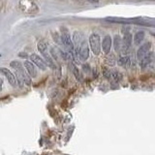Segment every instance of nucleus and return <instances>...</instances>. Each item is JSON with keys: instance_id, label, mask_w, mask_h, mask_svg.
Returning a JSON list of instances; mask_svg holds the SVG:
<instances>
[{"instance_id": "24", "label": "nucleus", "mask_w": 155, "mask_h": 155, "mask_svg": "<svg viewBox=\"0 0 155 155\" xmlns=\"http://www.w3.org/2000/svg\"><path fill=\"white\" fill-rule=\"evenodd\" d=\"M2 86H3V80L0 78V91L2 90Z\"/></svg>"}, {"instance_id": "23", "label": "nucleus", "mask_w": 155, "mask_h": 155, "mask_svg": "<svg viewBox=\"0 0 155 155\" xmlns=\"http://www.w3.org/2000/svg\"><path fill=\"white\" fill-rule=\"evenodd\" d=\"M87 2H89V3H99L100 2V0H86Z\"/></svg>"}, {"instance_id": "8", "label": "nucleus", "mask_w": 155, "mask_h": 155, "mask_svg": "<svg viewBox=\"0 0 155 155\" xmlns=\"http://www.w3.org/2000/svg\"><path fill=\"white\" fill-rule=\"evenodd\" d=\"M23 65H24V68H25V70L27 71L28 74L30 75L31 78H36L37 77V70H36L35 64H34L33 62L25 60L23 63Z\"/></svg>"}, {"instance_id": "18", "label": "nucleus", "mask_w": 155, "mask_h": 155, "mask_svg": "<svg viewBox=\"0 0 155 155\" xmlns=\"http://www.w3.org/2000/svg\"><path fill=\"white\" fill-rule=\"evenodd\" d=\"M51 51V57H52L55 61H59L60 58H62V57H61V50H59V48L52 47V48H51V51Z\"/></svg>"}, {"instance_id": "5", "label": "nucleus", "mask_w": 155, "mask_h": 155, "mask_svg": "<svg viewBox=\"0 0 155 155\" xmlns=\"http://www.w3.org/2000/svg\"><path fill=\"white\" fill-rule=\"evenodd\" d=\"M76 48H79L81 60L85 61V60L88 59V57H89V48H88V45H87L86 40H84V42H82L80 45V47H76Z\"/></svg>"}, {"instance_id": "22", "label": "nucleus", "mask_w": 155, "mask_h": 155, "mask_svg": "<svg viewBox=\"0 0 155 155\" xmlns=\"http://www.w3.org/2000/svg\"><path fill=\"white\" fill-rule=\"evenodd\" d=\"M52 36H53V41H54L55 43H57V44H59V45H61V44H62L61 36L58 35L57 33H52Z\"/></svg>"}, {"instance_id": "3", "label": "nucleus", "mask_w": 155, "mask_h": 155, "mask_svg": "<svg viewBox=\"0 0 155 155\" xmlns=\"http://www.w3.org/2000/svg\"><path fill=\"white\" fill-rule=\"evenodd\" d=\"M133 43V36L129 32L124 34V37L122 39V48H121V53L122 54H127L131 46Z\"/></svg>"}, {"instance_id": "15", "label": "nucleus", "mask_w": 155, "mask_h": 155, "mask_svg": "<svg viewBox=\"0 0 155 155\" xmlns=\"http://www.w3.org/2000/svg\"><path fill=\"white\" fill-rule=\"evenodd\" d=\"M117 63H118V65L121 66V67L128 68L132 62H131L130 56L125 55V56H121V57L119 58V59H118V62H117Z\"/></svg>"}, {"instance_id": "11", "label": "nucleus", "mask_w": 155, "mask_h": 155, "mask_svg": "<svg viewBox=\"0 0 155 155\" xmlns=\"http://www.w3.org/2000/svg\"><path fill=\"white\" fill-rule=\"evenodd\" d=\"M153 57H154V54L152 52H150V53H147V55H145L142 60H140V65L142 68H145V67H147L148 65H150L152 63L153 61Z\"/></svg>"}, {"instance_id": "19", "label": "nucleus", "mask_w": 155, "mask_h": 155, "mask_svg": "<svg viewBox=\"0 0 155 155\" xmlns=\"http://www.w3.org/2000/svg\"><path fill=\"white\" fill-rule=\"evenodd\" d=\"M37 48H38V51L41 52V54H44V53L48 52V45L44 41H40L38 43Z\"/></svg>"}, {"instance_id": "13", "label": "nucleus", "mask_w": 155, "mask_h": 155, "mask_svg": "<svg viewBox=\"0 0 155 155\" xmlns=\"http://www.w3.org/2000/svg\"><path fill=\"white\" fill-rule=\"evenodd\" d=\"M114 48L116 52H121V48H122V39L120 38L119 35H115L114 38Z\"/></svg>"}, {"instance_id": "9", "label": "nucleus", "mask_w": 155, "mask_h": 155, "mask_svg": "<svg viewBox=\"0 0 155 155\" xmlns=\"http://www.w3.org/2000/svg\"><path fill=\"white\" fill-rule=\"evenodd\" d=\"M111 44H113V40L110 35H106L103 38V42H102V50H103L105 54L109 53L111 48Z\"/></svg>"}, {"instance_id": "20", "label": "nucleus", "mask_w": 155, "mask_h": 155, "mask_svg": "<svg viewBox=\"0 0 155 155\" xmlns=\"http://www.w3.org/2000/svg\"><path fill=\"white\" fill-rule=\"evenodd\" d=\"M121 79H122V75H121L120 73H118V72H111L110 80L114 81L115 82H118V81H121Z\"/></svg>"}, {"instance_id": "14", "label": "nucleus", "mask_w": 155, "mask_h": 155, "mask_svg": "<svg viewBox=\"0 0 155 155\" xmlns=\"http://www.w3.org/2000/svg\"><path fill=\"white\" fill-rule=\"evenodd\" d=\"M144 37H145V33L143 31H138L135 34L134 39H133L134 44L136 46H140V44H142V42L143 41Z\"/></svg>"}, {"instance_id": "25", "label": "nucleus", "mask_w": 155, "mask_h": 155, "mask_svg": "<svg viewBox=\"0 0 155 155\" xmlns=\"http://www.w3.org/2000/svg\"><path fill=\"white\" fill-rule=\"evenodd\" d=\"M21 57H26V53H24V52H19V54H18Z\"/></svg>"}, {"instance_id": "7", "label": "nucleus", "mask_w": 155, "mask_h": 155, "mask_svg": "<svg viewBox=\"0 0 155 155\" xmlns=\"http://www.w3.org/2000/svg\"><path fill=\"white\" fill-rule=\"evenodd\" d=\"M150 48H151V43H150V42L145 43V44H143V45H142L139 48V50L137 51V58H138V60L140 61L145 55L147 54V53L149 52Z\"/></svg>"}, {"instance_id": "12", "label": "nucleus", "mask_w": 155, "mask_h": 155, "mask_svg": "<svg viewBox=\"0 0 155 155\" xmlns=\"http://www.w3.org/2000/svg\"><path fill=\"white\" fill-rule=\"evenodd\" d=\"M104 62L106 65H108L109 67H114L116 64V57L114 53H107V55L104 58Z\"/></svg>"}, {"instance_id": "1", "label": "nucleus", "mask_w": 155, "mask_h": 155, "mask_svg": "<svg viewBox=\"0 0 155 155\" xmlns=\"http://www.w3.org/2000/svg\"><path fill=\"white\" fill-rule=\"evenodd\" d=\"M88 42H89V46H90L92 52H93L95 55H99L101 52V50H102L101 37L99 34L92 33L89 36Z\"/></svg>"}, {"instance_id": "10", "label": "nucleus", "mask_w": 155, "mask_h": 155, "mask_svg": "<svg viewBox=\"0 0 155 155\" xmlns=\"http://www.w3.org/2000/svg\"><path fill=\"white\" fill-rule=\"evenodd\" d=\"M84 40V34L81 31H75L73 33V42H74L76 47H80V45Z\"/></svg>"}, {"instance_id": "21", "label": "nucleus", "mask_w": 155, "mask_h": 155, "mask_svg": "<svg viewBox=\"0 0 155 155\" xmlns=\"http://www.w3.org/2000/svg\"><path fill=\"white\" fill-rule=\"evenodd\" d=\"M10 65H11V67L12 68H14L15 70L16 69H18V68H19L21 66H22V64L19 61H17V60H14V61H12L11 63H10Z\"/></svg>"}, {"instance_id": "16", "label": "nucleus", "mask_w": 155, "mask_h": 155, "mask_svg": "<svg viewBox=\"0 0 155 155\" xmlns=\"http://www.w3.org/2000/svg\"><path fill=\"white\" fill-rule=\"evenodd\" d=\"M44 56V58H45V61L47 63V65L48 67H51V69L53 70H55L56 69V65H55V63L53 62V59H52V57L48 54V52H46V53H44V54H42Z\"/></svg>"}, {"instance_id": "17", "label": "nucleus", "mask_w": 155, "mask_h": 155, "mask_svg": "<svg viewBox=\"0 0 155 155\" xmlns=\"http://www.w3.org/2000/svg\"><path fill=\"white\" fill-rule=\"evenodd\" d=\"M69 66H70V68H71V71H72V73H73V75L75 76V78L78 80V81H81L82 80V77H81V72H80V70H79V68H78L74 63H70L69 64Z\"/></svg>"}, {"instance_id": "4", "label": "nucleus", "mask_w": 155, "mask_h": 155, "mask_svg": "<svg viewBox=\"0 0 155 155\" xmlns=\"http://www.w3.org/2000/svg\"><path fill=\"white\" fill-rule=\"evenodd\" d=\"M0 73H2V74L6 77V79L8 80L9 84H11L12 86L16 87L18 85V81H17V77L15 76L13 73L8 70L7 68L5 67H0Z\"/></svg>"}, {"instance_id": "2", "label": "nucleus", "mask_w": 155, "mask_h": 155, "mask_svg": "<svg viewBox=\"0 0 155 155\" xmlns=\"http://www.w3.org/2000/svg\"><path fill=\"white\" fill-rule=\"evenodd\" d=\"M61 40H62V45L67 48L68 51H69L70 53L74 52V51H75L74 43H73V41H72V37L70 35V33L68 32V30L66 28H62Z\"/></svg>"}, {"instance_id": "6", "label": "nucleus", "mask_w": 155, "mask_h": 155, "mask_svg": "<svg viewBox=\"0 0 155 155\" xmlns=\"http://www.w3.org/2000/svg\"><path fill=\"white\" fill-rule=\"evenodd\" d=\"M30 59L34 64L39 68V69H41L43 71H45L47 69L48 65H47L46 61L44 60L42 57L39 56L38 54H36V53H32V54L30 55Z\"/></svg>"}]
</instances>
